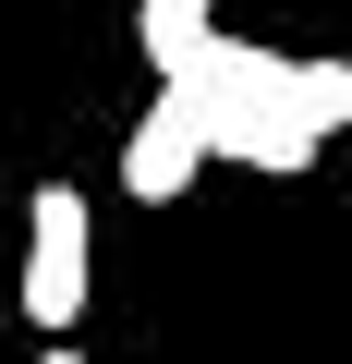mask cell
I'll list each match as a JSON object with an SVG mask.
<instances>
[{
	"label": "cell",
	"instance_id": "3",
	"mask_svg": "<svg viewBox=\"0 0 352 364\" xmlns=\"http://www.w3.org/2000/svg\"><path fill=\"white\" fill-rule=\"evenodd\" d=\"M195 97H207V85H195ZM207 146L243 158V170H279V182H292V170H316L328 134H304L292 109H255V97H207Z\"/></svg>",
	"mask_w": 352,
	"mask_h": 364
},
{
	"label": "cell",
	"instance_id": "4",
	"mask_svg": "<svg viewBox=\"0 0 352 364\" xmlns=\"http://www.w3.org/2000/svg\"><path fill=\"white\" fill-rule=\"evenodd\" d=\"M134 37H146V73L158 85H183L219 49V0H134Z\"/></svg>",
	"mask_w": 352,
	"mask_h": 364
},
{
	"label": "cell",
	"instance_id": "2",
	"mask_svg": "<svg viewBox=\"0 0 352 364\" xmlns=\"http://www.w3.org/2000/svg\"><path fill=\"white\" fill-rule=\"evenodd\" d=\"M207 158H219V146H207V97H195V85H158L146 122L122 134V195H134V207H170V195H195Z\"/></svg>",
	"mask_w": 352,
	"mask_h": 364
},
{
	"label": "cell",
	"instance_id": "5",
	"mask_svg": "<svg viewBox=\"0 0 352 364\" xmlns=\"http://www.w3.org/2000/svg\"><path fill=\"white\" fill-rule=\"evenodd\" d=\"M37 364H85V352H61V340H49V352H37Z\"/></svg>",
	"mask_w": 352,
	"mask_h": 364
},
{
	"label": "cell",
	"instance_id": "1",
	"mask_svg": "<svg viewBox=\"0 0 352 364\" xmlns=\"http://www.w3.org/2000/svg\"><path fill=\"white\" fill-rule=\"evenodd\" d=\"M97 267V219H85V195H73V182H37V207H25V316L61 340L73 316H85V279Z\"/></svg>",
	"mask_w": 352,
	"mask_h": 364
}]
</instances>
